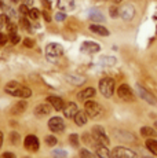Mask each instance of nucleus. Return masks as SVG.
Returning a JSON list of instances; mask_svg holds the SVG:
<instances>
[{
	"label": "nucleus",
	"mask_w": 157,
	"mask_h": 158,
	"mask_svg": "<svg viewBox=\"0 0 157 158\" xmlns=\"http://www.w3.org/2000/svg\"><path fill=\"white\" fill-rule=\"evenodd\" d=\"M4 91L8 94V95L17 96V98H21V99H28L32 96L31 88L21 85V84L17 83V81H10V83H7V85L4 87Z\"/></svg>",
	"instance_id": "f257e3e1"
},
{
	"label": "nucleus",
	"mask_w": 157,
	"mask_h": 158,
	"mask_svg": "<svg viewBox=\"0 0 157 158\" xmlns=\"http://www.w3.org/2000/svg\"><path fill=\"white\" fill-rule=\"evenodd\" d=\"M91 136H92V139L96 142V144L108 146V144L110 143L109 138H108V135H106V131H105V128H104V127H101V125L92 127Z\"/></svg>",
	"instance_id": "f03ea898"
},
{
	"label": "nucleus",
	"mask_w": 157,
	"mask_h": 158,
	"mask_svg": "<svg viewBox=\"0 0 157 158\" xmlns=\"http://www.w3.org/2000/svg\"><path fill=\"white\" fill-rule=\"evenodd\" d=\"M99 91L105 98H110L114 92V80L110 77H105L99 81Z\"/></svg>",
	"instance_id": "7ed1b4c3"
},
{
	"label": "nucleus",
	"mask_w": 157,
	"mask_h": 158,
	"mask_svg": "<svg viewBox=\"0 0 157 158\" xmlns=\"http://www.w3.org/2000/svg\"><path fill=\"white\" fill-rule=\"evenodd\" d=\"M63 54V47L58 43H50L46 47V55L50 60H55L57 58L62 56Z\"/></svg>",
	"instance_id": "20e7f679"
},
{
	"label": "nucleus",
	"mask_w": 157,
	"mask_h": 158,
	"mask_svg": "<svg viewBox=\"0 0 157 158\" xmlns=\"http://www.w3.org/2000/svg\"><path fill=\"white\" fill-rule=\"evenodd\" d=\"M84 111H86L90 118H95L102 113V107L99 103H96L94 101H86V103H84Z\"/></svg>",
	"instance_id": "39448f33"
},
{
	"label": "nucleus",
	"mask_w": 157,
	"mask_h": 158,
	"mask_svg": "<svg viewBox=\"0 0 157 158\" xmlns=\"http://www.w3.org/2000/svg\"><path fill=\"white\" fill-rule=\"evenodd\" d=\"M112 158H137V153L132 151L131 148L117 146L112 151Z\"/></svg>",
	"instance_id": "423d86ee"
},
{
	"label": "nucleus",
	"mask_w": 157,
	"mask_h": 158,
	"mask_svg": "<svg viewBox=\"0 0 157 158\" xmlns=\"http://www.w3.org/2000/svg\"><path fill=\"white\" fill-rule=\"evenodd\" d=\"M117 96L121 101H125V102H132L135 99V95L132 92L131 87L127 85V84H121V85L117 88Z\"/></svg>",
	"instance_id": "0eeeda50"
},
{
	"label": "nucleus",
	"mask_w": 157,
	"mask_h": 158,
	"mask_svg": "<svg viewBox=\"0 0 157 158\" xmlns=\"http://www.w3.org/2000/svg\"><path fill=\"white\" fill-rule=\"evenodd\" d=\"M135 88H137L138 95H139L145 102H147L149 105H157V99L152 95V94L149 92V91L146 89V88H143V87L141 85V84H137V87H135Z\"/></svg>",
	"instance_id": "6e6552de"
},
{
	"label": "nucleus",
	"mask_w": 157,
	"mask_h": 158,
	"mask_svg": "<svg viewBox=\"0 0 157 158\" xmlns=\"http://www.w3.org/2000/svg\"><path fill=\"white\" fill-rule=\"evenodd\" d=\"M23 146H25L26 150L32 151V153H36V151L39 150V147H40V143H39L37 136H35V135H28V136L25 138V140H23Z\"/></svg>",
	"instance_id": "1a4fd4ad"
},
{
	"label": "nucleus",
	"mask_w": 157,
	"mask_h": 158,
	"mask_svg": "<svg viewBox=\"0 0 157 158\" xmlns=\"http://www.w3.org/2000/svg\"><path fill=\"white\" fill-rule=\"evenodd\" d=\"M48 128L53 132H62L65 129V123L61 117H53L48 121Z\"/></svg>",
	"instance_id": "9d476101"
},
{
	"label": "nucleus",
	"mask_w": 157,
	"mask_h": 158,
	"mask_svg": "<svg viewBox=\"0 0 157 158\" xmlns=\"http://www.w3.org/2000/svg\"><path fill=\"white\" fill-rule=\"evenodd\" d=\"M135 15V8L132 4H125L120 8V17L124 21H131Z\"/></svg>",
	"instance_id": "9b49d317"
},
{
	"label": "nucleus",
	"mask_w": 157,
	"mask_h": 158,
	"mask_svg": "<svg viewBox=\"0 0 157 158\" xmlns=\"http://www.w3.org/2000/svg\"><path fill=\"white\" fill-rule=\"evenodd\" d=\"M81 51L86 54H95L101 51V45L95 41H84L81 44Z\"/></svg>",
	"instance_id": "f8f14e48"
},
{
	"label": "nucleus",
	"mask_w": 157,
	"mask_h": 158,
	"mask_svg": "<svg viewBox=\"0 0 157 158\" xmlns=\"http://www.w3.org/2000/svg\"><path fill=\"white\" fill-rule=\"evenodd\" d=\"M47 102L50 103L54 110H57V111H61V110H63V107H65V102H63V99L59 98V96H55V95L48 96Z\"/></svg>",
	"instance_id": "ddd939ff"
},
{
	"label": "nucleus",
	"mask_w": 157,
	"mask_h": 158,
	"mask_svg": "<svg viewBox=\"0 0 157 158\" xmlns=\"http://www.w3.org/2000/svg\"><path fill=\"white\" fill-rule=\"evenodd\" d=\"M51 109H53V106H51L50 103H40V105H37L35 107V114L37 115V117L48 115L51 113Z\"/></svg>",
	"instance_id": "4468645a"
},
{
	"label": "nucleus",
	"mask_w": 157,
	"mask_h": 158,
	"mask_svg": "<svg viewBox=\"0 0 157 158\" xmlns=\"http://www.w3.org/2000/svg\"><path fill=\"white\" fill-rule=\"evenodd\" d=\"M77 111H78V107L74 102H69L68 105L63 107V115H65L66 118H74Z\"/></svg>",
	"instance_id": "2eb2a0df"
},
{
	"label": "nucleus",
	"mask_w": 157,
	"mask_h": 158,
	"mask_svg": "<svg viewBox=\"0 0 157 158\" xmlns=\"http://www.w3.org/2000/svg\"><path fill=\"white\" fill-rule=\"evenodd\" d=\"M95 94H96V92H95L94 88L88 87V88H86V89L80 91V92L77 94V99H78V101H81V102L90 101L91 98H94V96H95Z\"/></svg>",
	"instance_id": "dca6fc26"
},
{
	"label": "nucleus",
	"mask_w": 157,
	"mask_h": 158,
	"mask_svg": "<svg viewBox=\"0 0 157 158\" xmlns=\"http://www.w3.org/2000/svg\"><path fill=\"white\" fill-rule=\"evenodd\" d=\"M26 107H28V103H26L25 101H19V102H17L13 107H11L10 113L13 115H21L23 111L26 110Z\"/></svg>",
	"instance_id": "f3484780"
},
{
	"label": "nucleus",
	"mask_w": 157,
	"mask_h": 158,
	"mask_svg": "<svg viewBox=\"0 0 157 158\" xmlns=\"http://www.w3.org/2000/svg\"><path fill=\"white\" fill-rule=\"evenodd\" d=\"M95 153L99 158H112V153L109 151L108 146L104 144H96L95 146Z\"/></svg>",
	"instance_id": "a211bd4d"
},
{
	"label": "nucleus",
	"mask_w": 157,
	"mask_h": 158,
	"mask_svg": "<svg viewBox=\"0 0 157 158\" xmlns=\"http://www.w3.org/2000/svg\"><path fill=\"white\" fill-rule=\"evenodd\" d=\"M65 80L68 81L72 85H81V84L86 83V78L81 77V76H76V74H68L65 76Z\"/></svg>",
	"instance_id": "6ab92c4d"
},
{
	"label": "nucleus",
	"mask_w": 157,
	"mask_h": 158,
	"mask_svg": "<svg viewBox=\"0 0 157 158\" xmlns=\"http://www.w3.org/2000/svg\"><path fill=\"white\" fill-rule=\"evenodd\" d=\"M90 30H91L92 33H95V35H99V36H109V33H110L105 26L99 25V23H92V25L90 26Z\"/></svg>",
	"instance_id": "aec40b11"
},
{
	"label": "nucleus",
	"mask_w": 157,
	"mask_h": 158,
	"mask_svg": "<svg viewBox=\"0 0 157 158\" xmlns=\"http://www.w3.org/2000/svg\"><path fill=\"white\" fill-rule=\"evenodd\" d=\"M74 123H76V125L78 127H83L87 124V121H88V115H87L86 111H77V114L74 115Z\"/></svg>",
	"instance_id": "412c9836"
},
{
	"label": "nucleus",
	"mask_w": 157,
	"mask_h": 158,
	"mask_svg": "<svg viewBox=\"0 0 157 158\" xmlns=\"http://www.w3.org/2000/svg\"><path fill=\"white\" fill-rule=\"evenodd\" d=\"M88 18L92 21V22H104L105 21V17L102 15V13L98 10H95V8H92V10L88 11Z\"/></svg>",
	"instance_id": "4be33fe9"
},
{
	"label": "nucleus",
	"mask_w": 157,
	"mask_h": 158,
	"mask_svg": "<svg viewBox=\"0 0 157 158\" xmlns=\"http://www.w3.org/2000/svg\"><path fill=\"white\" fill-rule=\"evenodd\" d=\"M58 7L63 11H70L74 8V0H59Z\"/></svg>",
	"instance_id": "5701e85b"
},
{
	"label": "nucleus",
	"mask_w": 157,
	"mask_h": 158,
	"mask_svg": "<svg viewBox=\"0 0 157 158\" xmlns=\"http://www.w3.org/2000/svg\"><path fill=\"white\" fill-rule=\"evenodd\" d=\"M114 135H116V138L119 139V140H127V142H134L135 140V136L129 132H121V131H120V132H116Z\"/></svg>",
	"instance_id": "b1692460"
},
{
	"label": "nucleus",
	"mask_w": 157,
	"mask_h": 158,
	"mask_svg": "<svg viewBox=\"0 0 157 158\" xmlns=\"http://www.w3.org/2000/svg\"><path fill=\"white\" fill-rule=\"evenodd\" d=\"M141 135L143 138H153V136L157 135V131L150 128V127H142L141 128Z\"/></svg>",
	"instance_id": "393cba45"
},
{
	"label": "nucleus",
	"mask_w": 157,
	"mask_h": 158,
	"mask_svg": "<svg viewBox=\"0 0 157 158\" xmlns=\"http://www.w3.org/2000/svg\"><path fill=\"white\" fill-rule=\"evenodd\" d=\"M117 59L114 56H102L99 58V65H104V66H113L116 65Z\"/></svg>",
	"instance_id": "a878e982"
},
{
	"label": "nucleus",
	"mask_w": 157,
	"mask_h": 158,
	"mask_svg": "<svg viewBox=\"0 0 157 158\" xmlns=\"http://www.w3.org/2000/svg\"><path fill=\"white\" fill-rule=\"evenodd\" d=\"M145 146H146V148L150 151V153L157 156V140H153V139L147 138V140L145 142Z\"/></svg>",
	"instance_id": "bb28decb"
},
{
	"label": "nucleus",
	"mask_w": 157,
	"mask_h": 158,
	"mask_svg": "<svg viewBox=\"0 0 157 158\" xmlns=\"http://www.w3.org/2000/svg\"><path fill=\"white\" fill-rule=\"evenodd\" d=\"M10 140H11V144H18L21 140V135L15 131H11L10 132Z\"/></svg>",
	"instance_id": "cd10ccee"
},
{
	"label": "nucleus",
	"mask_w": 157,
	"mask_h": 158,
	"mask_svg": "<svg viewBox=\"0 0 157 158\" xmlns=\"http://www.w3.org/2000/svg\"><path fill=\"white\" fill-rule=\"evenodd\" d=\"M57 143H58V139H57L55 136H53V135L46 136V144L47 146H50V147H54V146H57Z\"/></svg>",
	"instance_id": "c85d7f7f"
},
{
	"label": "nucleus",
	"mask_w": 157,
	"mask_h": 158,
	"mask_svg": "<svg viewBox=\"0 0 157 158\" xmlns=\"http://www.w3.org/2000/svg\"><path fill=\"white\" fill-rule=\"evenodd\" d=\"M19 25L22 26V29L28 30V32H31V22H29V19H26L25 17H22L19 19Z\"/></svg>",
	"instance_id": "c756f323"
},
{
	"label": "nucleus",
	"mask_w": 157,
	"mask_h": 158,
	"mask_svg": "<svg viewBox=\"0 0 157 158\" xmlns=\"http://www.w3.org/2000/svg\"><path fill=\"white\" fill-rule=\"evenodd\" d=\"M80 158H95V156L91 153V151L87 150V148H81L80 150Z\"/></svg>",
	"instance_id": "7c9ffc66"
},
{
	"label": "nucleus",
	"mask_w": 157,
	"mask_h": 158,
	"mask_svg": "<svg viewBox=\"0 0 157 158\" xmlns=\"http://www.w3.org/2000/svg\"><path fill=\"white\" fill-rule=\"evenodd\" d=\"M28 15H29V18H32V19H39V17H40V11H39L37 8H31Z\"/></svg>",
	"instance_id": "2f4dec72"
},
{
	"label": "nucleus",
	"mask_w": 157,
	"mask_h": 158,
	"mask_svg": "<svg viewBox=\"0 0 157 158\" xmlns=\"http://www.w3.org/2000/svg\"><path fill=\"white\" fill-rule=\"evenodd\" d=\"M68 154H66V151L61 150V148H58V150H54L53 151V157L54 158H65Z\"/></svg>",
	"instance_id": "473e14b6"
},
{
	"label": "nucleus",
	"mask_w": 157,
	"mask_h": 158,
	"mask_svg": "<svg viewBox=\"0 0 157 158\" xmlns=\"http://www.w3.org/2000/svg\"><path fill=\"white\" fill-rule=\"evenodd\" d=\"M109 14H110L112 18H117L120 15V8H117L116 6H112L109 8Z\"/></svg>",
	"instance_id": "72a5a7b5"
},
{
	"label": "nucleus",
	"mask_w": 157,
	"mask_h": 158,
	"mask_svg": "<svg viewBox=\"0 0 157 158\" xmlns=\"http://www.w3.org/2000/svg\"><path fill=\"white\" fill-rule=\"evenodd\" d=\"M69 140H70V144L72 146L77 147V146H78V135H76V133H72V135H69Z\"/></svg>",
	"instance_id": "f704fd0d"
},
{
	"label": "nucleus",
	"mask_w": 157,
	"mask_h": 158,
	"mask_svg": "<svg viewBox=\"0 0 157 158\" xmlns=\"http://www.w3.org/2000/svg\"><path fill=\"white\" fill-rule=\"evenodd\" d=\"M10 41H11V44H18L21 41V37L17 33H13V35H10Z\"/></svg>",
	"instance_id": "c9c22d12"
},
{
	"label": "nucleus",
	"mask_w": 157,
	"mask_h": 158,
	"mask_svg": "<svg viewBox=\"0 0 157 158\" xmlns=\"http://www.w3.org/2000/svg\"><path fill=\"white\" fill-rule=\"evenodd\" d=\"M7 30H8V33H10V35L17 33V25H15V23H13V22L7 23Z\"/></svg>",
	"instance_id": "e433bc0d"
},
{
	"label": "nucleus",
	"mask_w": 157,
	"mask_h": 158,
	"mask_svg": "<svg viewBox=\"0 0 157 158\" xmlns=\"http://www.w3.org/2000/svg\"><path fill=\"white\" fill-rule=\"evenodd\" d=\"M19 13L22 14V15H28V13H29L28 6H26V4H21L19 6Z\"/></svg>",
	"instance_id": "4c0bfd02"
},
{
	"label": "nucleus",
	"mask_w": 157,
	"mask_h": 158,
	"mask_svg": "<svg viewBox=\"0 0 157 158\" xmlns=\"http://www.w3.org/2000/svg\"><path fill=\"white\" fill-rule=\"evenodd\" d=\"M55 19L58 21V22H62V21L66 19V14L65 13H57L55 14Z\"/></svg>",
	"instance_id": "58836bf2"
},
{
	"label": "nucleus",
	"mask_w": 157,
	"mask_h": 158,
	"mask_svg": "<svg viewBox=\"0 0 157 158\" xmlns=\"http://www.w3.org/2000/svg\"><path fill=\"white\" fill-rule=\"evenodd\" d=\"M0 23H10V18H8L7 14H2L0 15Z\"/></svg>",
	"instance_id": "ea45409f"
},
{
	"label": "nucleus",
	"mask_w": 157,
	"mask_h": 158,
	"mask_svg": "<svg viewBox=\"0 0 157 158\" xmlns=\"http://www.w3.org/2000/svg\"><path fill=\"white\" fill-rule=\"evenodd\" d=\"M8 41V37L4 33H0V45H6V43Z\"/></svg>",
	"instance_id": "a19ab883"
},
{
	"label": "nucleus",
	"mask_w": 157,
	"mask_h": 158,
	"mask_svg": "<svg viewBox=\"0 0 157 158\" xmlns=\"http://www.w3.org/2000/svg\"><path fill=\"white\" fill-rule=\"evenodd\" d=\"M23 45L28 48H32L33 45H35V43H33V40H31V39H25V40H23Z\"/></svg>",
	"instance_id": "79ce46f5"
},
{
	"label": "nucleus",
	"mask_w": 157,
	"mask_h": 158,
	"mask_svg": "<svg viewBox=\"0 0 157 158\" xmlns=\"http://www.w3.org/2000/svg\"><path fill=\"white\" fill-rule=\"evenodd\" d=\"M0 158H17V157H15V154L10 153V151H6V153H3L0 156Z\"/></svg>",
	"instance_id": "37998d69"
},
{
	"label": "nucleus",
	"mask_w": 157,
	"mask_h": 158,
	"mask_svg": "<svg viewBox=\"0 0 157 158\" xmlns=\"http://www.w3.org/2000/svg\"><path fill=\"white\" fill-rule=\"evenodd\" d=\"M83 142H84L86 144H90V143H91V142H90V135L84 133V135H83Z\"/></svg>",
	"instance_id": "c03bdc74"
},
{
	"label": "nucleus",
	"mask_w": 157,
	"mask_h": 158,
	"mask_svg": "<svg viewBox=\"0 0 157 158\" xmlns=\"http://www.w3.org/2000/svg\"><path fill=\"white\" fill-rule=\"evenodd\" d=\"M43 17H44V19H46L47 22H50L51 21V17H50V14H48L47 11H43Z\"/></svg>",
	"instance_id": "a18cd8bd"
},
{
	"label": "nucleus",
	"mask_w": 157,
	"mask_h": 158,
	"mask_svg": "<svg viewBox=\"0 0 157 158\" xmlns=\"http://www.w3.org/2000/svg\"><path fill=\"white\" fill-rule=\"evenodd\" d=\"M3 140H4V135H3V132L0 131V148H2V146H3Z\"/></svg>",
	"instance_id": "49530a36"
},
{
	"label": "nucleus",
	"mask_w": 157,
	"mask_h": 158,
	"mask_svg": "<svg viewBox=\"0 0 157 158\" xmlns=\"http://www.w3.org/2000/svg\"><path fill=\"white\" fill-rule=\"evenodd\" d=\"M25 4H26V6H31V4H33V0H25Z\"/></svg>",
	"instance_id": "de8ad7c7"
},
{
	"label": "nucleus",
	"mask_w": 157,
	"mask_h": 158,
	"mask_svg": "<svg viewBox=\"0 0 157 158\" xmlns=\"http://www.w3.org/2000/svg\"><path fill=\"white\" fill-rule=\"evenodd\" d=\"M112 2H113V3H114V4H119V3H121V2H123V0H112Z\"/></svg>",
	"instance_id": "09e8293b"
},
{
	"label": "nucleus",
	"mask_w": 157,
	"mask_h": 158,
	"mask_svg": "<svg viewBox=\"0 0 157 158\" xmlns=\"http://www.w3.org/2000/svg\"><path fill=\"white\" fill-rule=\"evenodd\" d=\"M3 7H4V3H3V2H0V10H2Z\"/></svg>",
	"instance_id": "8fccbe9b"
},
{
	"label": "nucleus",
	"mask_w": 157,
	"mask_h": 158,
	"mask_svg": "<svg viewBox=\"0 0 157 158\" xmlns=\"http://www.w3.org/2000/svg\"><path fill=\"white\" fill-rule=\"evenodd\" d=\"M21 0H13V3H19Z\"/></svg>",
	"instance_id": "3c124183"
},
{
	"label": "nucleus",
	"mask_w": 157,
	"mask_h": 158,
	"mask_svg": "<svg viewBox=\"0 0 157 158\" xmlns=\"http://www.w3.org/2000/svg\"><path fill=\"white\" fill-rule=\"evenodd\" d=\"M155 128L157 129V121H156V123H155Z\"/></svg>",
	"instance_id": "603ef678"
},
{
	"label": "nucleus",
	"mask_w": 157,
	"mask_h": 158,
	"mask_svg": "<svg viewBox=\"0 0 157 158\" xmlns=\"http://www.w3.org/2000/svg\"><path fill=\"white\" fill-rule=\"evenodd\" d=\"M0 26H2V23H0Z\"/></svg>",
	"instance_id": "864d4df0"
}]
</instances>
